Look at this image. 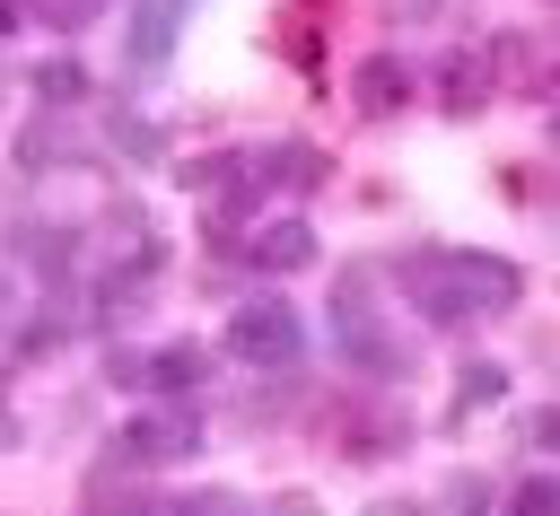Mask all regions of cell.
Instances as JSON below:
<instances>
[{"label":"cell","instance_id":"cell-11","mask_svg":"<svg viewBox=\"0 0 560 516\" xmlns=\"http://www.w3.org/2000/svg\"><path fill=\"white\" fill-rule=\"evenodd\" d=\"M508 516H560V481H525Z\"/></svg>","mask_w":560,"mask_h":516},{"label":"cell","instance_id":"cell-5","mask_svg":"<svg viewBox=\"0 0 560 516\" xmlns=\"http://www.w3.org/2000/svg\"><path fill=\"white\" fill-rule=\"evenodd\" d=\"M114 376H122V385H149V394H192V385L210 376V359H201L192 341H175V350H158V359H114Z\"/></svg>","mask_w":560,"mask_h":516},{"label":"cell","instance_id":"cell-10","mask_svg":"<svg viewBox=\"0 0 560 516\" xmlns=\"http://www.w3.org/2000/svg\"><path fill=\"white\" fill-rule=\"evenodd\" d=\"M472 70H481L472 52H455V61H446V105H455V114H464V105H481V79H472Z\"/></svg>","mask_w":560,"mask_h":516},{"label":"cell","instance_id":"cell-14","mask_svg":"<svg viewBox=\"0 0 560 516\" xmlns=\"http://www.w3.org/2000/svg\"><path fill=\"white\" fill-rule=\"evenodd\" d=\"M18 17H26V9H18V0H0V35H18Z\"/></svg>","mask_w":560,"mask_h":516},{"label":"cell","instance_id":"cell-2","mask_svg":"<svg viewBox=\"0 0 560 516\" xmlns=\"http://www.w3.org/2000/svg\"><path fill=\"white\" fill-rule=\"evenodd\" d=\"M298 350H306V324H298L289 297H245L228 315V359H245V367H298Z\"/></svg>","mask_w":560,"mask_h":516},{"label":"cell","instance_id":"cell-13","mask_svg":"<svg viewBox=\"0 0 560 516\" xmlns=\"http://www.w3.org/2000/svg\"><path fill=\"white\" fill-rule=\"evenodd\" d=\"M184 516H236V499H192Z\"/></svg>","mask_w":560,"mask_h":516},{"label":"cell","instance_id":"cell-6","mask_svg":"<svg viewBox=\"0 0 560 516\" xmlns=\"http://www.w3.org/2000/svg\"><path fill=\"white\" fill-rule=\"evenodd\" d=\"M201 446V429L184 420V411H140L131 429H122V455H140V464H184Z\"/></svg>","mask_w":560,"mask_h":516},{"label":"cell","instance_id":"cell-3","mask_svg":"<svg viewBox=\"0 0 560 516\" xmlns=\"http://www.w3.org/2000/svg\"><path fill=\"white\" fill-rule=\"evenodd\" d=\"M332 324H341V350H350V367H368V376H402L411 359H402V341L385 332V315H376V289L350 271L341 289H332Z\"/></svg>","mask_w":560,"mask_h":516},{"label":"cell","instance_id":"cell-8","mask_svg":"<svg viewBox=\"0 0 560 516\" xmlns=\"http://www.w3.org/2000/svg\"><path fill=\"white\" fill-rule=\"evenodd\" d=\"M350 96H359V114H394V105H411V70L394 52H376V61H359Z\"/></svg>","mask_w":560,"mask_h":516},{"label":"cell","instance_id":"cell-15","mask_svg":"<svg viewBox=\"0 0 560 516\" xmlns=\"http://www.w3.org/2000/svg\"><path fill=\"white\" fill-rule=\"evenodd\" d=\"M280 516H306V507H280Z\"/></svg>","mask_w":560,"mask_h":516},{"label":"cell","instance_id":"cell-12","mask_svg":"<svg viewBox=\"0 0 560 516\" xmlns=\"http://www.w3.org/2000/svg\"><path fill=\"white\" fill-rule=\"evenodd\" d=\"M44 17H52V26H88V17H96V0H44Z\"/></svg>","mask_w":560,"mask_h":516},{"label":"cell","instance_id":"cell-1","mask_svg":"<svg viewBox=\"0 0 560 516\" xmlns=\"http://www.w3.org/2000/svg\"><path fill=\"white\" fill-rule=\"evenodd\" d=\"M411 271V306L429 324H472V315H499L516 297V262L499 254H472V245H429L402 262Z\"/></svg>","mask_w":560,"mask_h":516},{"label":"cell","instance_id":"cell-4","mask_svg":"<svg viewBox=\"0 0 560 516\" xmlns=\"http://www.w3.org/2000/svg\"><path fill=\"white\" fill-rule=\"evenodd\" d=\"M184 17H192V0H140V9H131V70H166Z\"/></svg>","mask_w":560,"mask_h":516},{"label":"cell","instance_id":"cell-7","mask_svg":"<svg viewBox=\"0 0 560 516\" xmlns=\"http://www.w3.org/2000/svg\"><path fill=\"white\" fill-rule=\"evenodd\" d=\"M245 254H254V271H306V262H315V227H306V219H271Z\"/></svg>","mask_w":560,"mask_h":516},{"label":"cell","instance_id":"cell-9","mask_svg":"<svg viewBox=\"0 0 560 516\" xmlns=\"http://www.w3.org/2000/svg\"><path fill=\"white\" fill-rule=\"evenodd\" d=\"M44 105H70V96H88V70H70V61H44Z\"/></svg>","mask_w":560,"mask_h":516}]
</instances>
